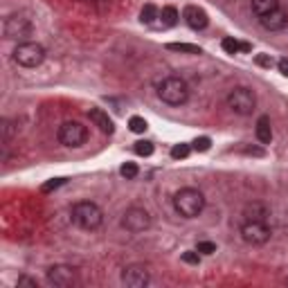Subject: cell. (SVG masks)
I'll return each instance as SVG.
<instances>
[{
	"label": "cell",
	"mask_w": 288,
	"mask_h": 288,
	"mask_svg": "<svg viewBox=\"0 0 288 288\" xmlns=\"http://www.w3.org/2000/svg\"><path fill=\"white\" fill-rule=\"evenodd\" d=\"M174 207L184 218H196V216L205 210V196H202L200 189L184 187V189H180V192H176Z\"/></svg>",
	"instance_id": "6da1fadb"
},
{
	"label": "cell",
	"mask_w": 288,
	"mask_h": 288,
	"mask_svg": "<svg viewBox=\"0 0 288 288\" xmlns=\"http://www.w3.org/2000/svg\"><path fill=\"white\" fill-rule=\"evenodd\" d=\"M70 216H72V223H74L76 228L88 230V232L97 230L99 225H102V220H104L102 210L90 200H81V202H76V205H72Z\"/></svg>",
	"instance_id": "7a4b0ae2"
},
{
	"label": "cell",
	"mask_w": 288,
	"mask_h": 288,
	"mask_svg": "<svg viewBox=\"0 0 288 288\" xmlns=\"http://www.w3.org/2000/svg\"><path fill=\"white\" fill-rule=\"evenodd\" d=\"M158 94L164 104L169 106H182L189 99V86L184 84L180 76H166L160 86H158Z\"/></svg>",
	"instance_id": "3957f363"
},
{
	"label": "cell",
	"mask_w": 288,
	"mask_h": 288,
	"mask_svg": "<svg viewBox=\"0 0 288 288\" xmlns=\"http://www.w3.org/2000/svg\"><path fill=\"white\" fill-rule=\"evenodd\" d=\"M43 58H45V48L38 43L25 40V43H20L14 50V61L22 68H36L43 63Z\"/></svg>",
	"instance_id": "277c9868"
},
{
	"label": "cell",
	"mask_w": 288,
	"mask_h": 288,
	"mask_svg": "<svg viewBox=\"0 0 288 288\" xmlns=\"http://www.w3.org/2000/svg\"><path fill=\"white\" fill-rule=\"evenodd\" d=\"M88 140V128L79 122H63L58 126V142L63 146H70V148H76L81 144H86Z\"/></svg>",
	"instance_id": "5b68a950"
},
{
	"label": "cell",
	"mask_w": 288,
	"mask_h": 288,
	"mask_svg": "<svg viewBox=\"0 0 288 288\" xmlns=\"http://www.w3.org/2000/svg\"><path fill=\"white\" fill-rule=\"evenodd\" d=\"M228 106L236 115H250L256 106V97L250 88H234L228 94Z\"/></svg>",
	"instance_id": "8992f818"
},
{
	"label": "cell",
	"mask_w": 288,
	"mask_h": 288,
	"mask_svg": "<svg viewBox=\"0 0 288 288\" xmlns=\"http://www.w3.org/2000/svg\"><path fill=\"white\" fill-rule=\"evenodd\" d=\"M241 238L250 246H264L270 238V228L266 220H246L241 225Z\"/></svg>",
	"instance_id": "52a82bcc"
},
{
	"label": "cell",
	"mask_w": 288,
	"mask_h": 288,
	"mask_svg": "<svg viewBox=\"0 0 288 288\" xmlns=\"http://www.w3.org/2000/svg\"><path fill=\"white\" fill-rule=\"evenodd\" d=\"M122 225H124L128 232L140 234V232H144V230H148V225H151V216H148V212L144 210V207H130V210L124 212Z\"/></svg>",
	"instance_id": "ba28073f"
},
{
	"label": "cell",
	"mask_w": 288,
	"mask_h": 288,
	"mask_svg": "<svg viewBox=\"0 0 288 288\" xmlns=\"http://www.w3.org/2000/svg\"><path fill=\"white\" fill-rule=\"evenodd\" d=\"M2 34H4V38L22 40V38H27V36L32 34V22L27 20L25 16H18V14H14V16H9L7 20H4Z\"/></svg>",
	"instance_id": "9c48e42d"
},
{
	"label": "cell",
	"mask_w": 288,
	"mask_h": 288,
	"mask_svg": "<svg viewBox=\"0 0 288 288\" xmlns=\"http://www.w3.org/2000/svg\"><path fill=\"white\" fill-rule=\"evenodd\" d=\"M48 282L52 286H58V288H68L76 282V274H74V268L70 266H52L48 270Z\"/></svg>",
	"instance_id": "30bf717a"
},
{
	"label": "cell",
	"mask_w": 288,
	"mask_h": 288,
	"mask_svg": "<svg viewBox=\"0 0 288 288\" xmlns=\"http://www.w3.org/2000/svg\"><path fill=\"white\" fill-rule=\"evenodd\" d=\"M122 282L128 288H144L148 284V270L144 266H128L122 272Z\"/></svg>",
	"instance_id": "8fae6325"
},
{
	"label": "cell",
	"mask_w": 288,
	"mask_h": 288,
	"mask_svg": "<svg viewBox=\"0 0 288 288\" xmlns=\"http://www.w3.org/2000/svg\"><path fill=\"white\" fill-rule=\"evenodd\" d=\"M182 18H184V22H187L192 30H205L207 22H210L207 12H205V9H200V7H196V4H187L184 12H182Z\"/></svg>",
	"instance_id": "7c38bea8"
},
{
	"label": "cell",
	"mask_w": 288,
	"mask_h": 288,
	"mask_svg": "<svg viewBox=\"0 0 288 288\" xmlns=\"http://www.w3.org/2000/svg\"><path fill=\"white\" fill-rule=\"evenodd\" d=\"M259 22L264 30H270V32H279L288 25V14L282 12V9H274V12L266 14V16H259Z\"/></svg>",
	"instance_id": "4fadbf2b"
},
{
	"label": "cell",
	"mask_w": 288,
	"mask_h": 288,
	"mask_svg": "<svg viewBox=\"0 0 288 288\" xmlns=\"http://www.w3.org/2000/svg\"><path fill=\"white\" fill-rule=\"evenodd\" d=\"M88 117H90V122H92V124L97 126L99 130H102V133L110 135L112 130H115V124H112V120L108 117L106 110H102V108H90V110H88Z\"/></svg>",
	"instance_id": "5bb4252c"
},
{
	"label": "cell",
	"mask_w": 288,
	"mask_h": 288,
	"mask_svg": "<svg viewBox=\"0 0 288 288\" xmlns=\"http://www.w3.org/2000/svg\"><path fill=\"white\" fill-rule=\"evenodd\" d=\"M256 140L261 144H270L272 142V128H270V117L268 115H261L256 120Z\"/></svg>",
	"instance_id": "9a60e30c"
},
{
	"label": "cell",
	"mask_w": 288,
	"mask_h": 288,
	"mask_svg": "<svg viewBox=\"0 0 288 288\" xmlns=\"http://www.w3.org/2000/svg\"><path fill=\"white\" fill-rule=\"evenodd\" d=\"M243 216H246V220H266V216H268V210H266L261 202H252V205H246V210H243Z\"/></svg>",
	"instance_id": "2e32d148"
},
{
	"label": "cell",
	"mask_w": 288,
	"mask_h": 288,
	"mask_svg": "<svg viewBox=\"0 0 288 288\" xmlns=\"http://www.w3.org/2000/svg\"><path fill=\"white\" fill-rule=\"evenodd\" d=\"M274 9H279V0H252V12L256 16H266Z\"/></svg>",
	"instance_id": "e0dca14e"
},
{
	"label": "cell",
	"mask_w": 288,
	"mask_h": 288,
	"mask_svg": "<svg viewBox=\"0 0 288 288\" xmlns=\"http://www.w3.org/2000/svg\"><path fill=\"white\" fill-rule=\"evenodd\" d=\"M166 50H171V52H180V54H202V50L198 48V45H194V43H169Z\"/></svg>",
	"instance_id": "ac0fdd59"
},
{
	"label": "cell",
	"mask_w": 288,
	"mask_h": 288,
	"mask_svg": "<svg viewBox=\"0 0 288 288\" xmlns=\"http://www.w3.org/2000/svg\"><path fill=\"white\" fill-rule=\"evenodd\" d=\"M160 18H162V25H164V27H174L176 22H178V9H176V7H164V9H162V14H160Z\"/></svg>",
	"instance_id": "d6986e66"
},
{
	"label": "cell",
	"mask_w": 288,
	"mask_h": 288,
	"mask_svg": "<svg viewBox=\"0 0 288 288\" xmlns=\"http://www.w3.org/2000/svg\"><path fill=\"white\" fill-rule=\"evenodd\" d=\"M158 16H160V12H158V7H156V4H151V2H146L142 7V12H140V20H142V22H153Z\"/></svg>",
	"instance_id": "ffe728a7"
},
{
	"label": "cell",
	"mask_w": 288,
	"mask_h": 288,
	"mask_svg": "<svg viewBox=\"0 0 288 288\" xmlns=\"http://www.w3.org/2000/svg\"><path fill=\"white\" fill-rule=\"evenodd\" d=\"M128 128L133 130V133H144V130L148 128V124H146V120H144V117H130L128 120Z\"/></svg>",
	"instance_id": "44dd1931"
},
{
	"label": "cell",
	"mask_w": 288,
	"mask_h": 288,
	"mask_svg": "<svg viewBox=\"0 0 288 288\" xmlns=\"http://www.w3.org/2000/svg\"><path fill=\"white\" fill-rule=\"evenodd\" d=\"M189 151H192V146H189V144H176L174 148H171V158H174V160H184V158L189 156Z\"/></svg>",
	"instance_id": "7402d4cb"
},
{
	"label": "cell",
	"mask_w": 288,
	"mask_h": 288,
	"mask_svg": "<svg viewBox=\"0 0 288 288\" xmlns=\"http://www.w3.org/2000/svg\"><path fill=\"white\" fill-rule=\"evenodd\" d=\"M135 153L138 156H151L153 153V142H146V140H140V142H135Z\"/></svg>",
	"instance_id": "603a6c76"
},
{
	"label": "cell",
	"mask_w": 288,
	"mask_h": 288,
	"mask_svg": "<svg viewBox=\"0 0 288 288\" xmlns=\"http://www.w3.org/2000/svg\"><path fill=\"white\" fill-rule=\"evenodd\" d=\"M120 174L124 176L126 180H133L135 176L140 174V169H138V164H133V162H126V164H122V169H120Z\"/></svg>",
	"instance_id": "cb8c5ba5"
},
{
	"label": "cell",
	"mask_w": 288,
	"mask_h": 288,
	"mask_svg": "<svg viewBox=\"0 0 288 288\" xmlns=\"http://www.w3.org/2000/svg\"><path fill=\"white\" fill-rule=\"evenodd\" d=\"M220 48H223L228 54H238V52H241V43H238V40H234V38H223Z\"/></svg>",
	"instance_id": "d4e9b609"
},
{
	"label": "cell",
	"mask_w": 288,
	"mask_h": 288,
	"mask_svg": "<svg viewBox=\"0 0 288 288\" xmlns=\"http://www.w3.org/2000/svg\"><path fill=\"white\" fill-rule=\"evenodd\" d=\"M210 146H212V140L207 138V135H202V138H196V140H194V148H196V151H200V153L210 151Z\"/></svg>",
	"instance_id": "484cf974"
},
{
	"label": "cell",
	"mask_w": 288,
	"mask_h": 288,
	"mask_svg": "<svg viewBox=\"0 0 288 288\" xmlns=\"http://www.w3.org/2000/svg\"><path fill=\"white\" fill-rule=\"evenodd\" d=\"M182 261H184V264L198 266V261H200V252H198V250H187V252H182Z\"/></svg>",
	"instance_id": "4316f807"
},
{
	"label": "cell",
	"mask_w": 288,
	"mask_h": 288,
	"mask_svg": "<svg viewBox=\"0 0 288 288\" xmlns=\"http://www.w3.org/2000/svg\"><path fill=\"white\" fill-rule=\"evenodd\" d=\"M61 184H66V178H52V180H48V182L43 184V194H50L52 189H56V187H61Z\"/></svg>",
	"instance_id": "83f0119b"
},
{
	"label": "cell",
	"mask_w": 288,
	"mask_h": 288,
	"mask_svg": "<svg viewBox=\"0 0 288 288\" xmlns=\"http://www.w3.org/2000/svg\"><path fill=\"white\" fill-rule=\"evenodd\" d=\"M196 250L200 252V254H214V252H216V246H214L212 241H200V243L196 246Z\"/></svg>",
	"instance_id": "f1b7e54d"
},
{
	"label": "cell",
	"mask_w": 288,
	"mask_h": 288,
	"mask_svg": "<svg viewBox=\"0 0 288 288\" xmlns=\"http://www.w3.org/2000/svg\"><path fill=\"white\" fill-rule=\"evenodd\" d=\"M256 63L264 66V68H272V58L266 56V54H256Z\"/></svg>",
	"instance_id": "f546056e"
},
{
	"label": "cell",
	"mask_w": 288,
	"mask_h": 288,
	"mask_svg": "<svg viewBox=\"0 0 288 288\" xmlns=\"http://www.w3.org/2000/svg\"><path fill=\"white\" fill-rule=\"evenodd\" d=\"M18 286H27V288H38V284H36L34 279H30V277H20V279H18Z\"/></svg>",
	"instance_id": "4dcf8cb0"
},
{
	"label": "cell",
	"mask_w": 288,
	"mask_h": 288,
	"mask_svg": "<svg viewBox=\"0 0 288 288\" xmlns=\"http://www.w3.org/2000/svg\"><path fill=\"white\" fill-rule=\"evenodd\" d=\"M279 72H282L284 76H288V58H279Z\"/></svg>",
	"instance_id": "1f68e13d"
}]
</instances>
